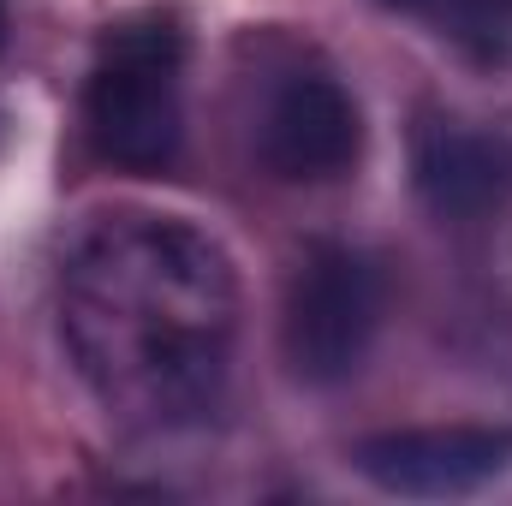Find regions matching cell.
<instances>
[{"instance_id": "obj_1", "label": "cell", "mask_w": 512, "mask_h": 506, "mask_svg": "<svg viewBox=\"0 0 512 506\" xmlns=\"http://www.w3.org/2000/svg\"><path fill=\"white\" fill-rule=\"evenodd\" d=\"M60 328L96 399L137 429L221 405L239 346V268L179 215H108L66 256Z\"/></svg>"}, {"instance_id": "obj_2", "label": "cell", "mask_w": 512, "mask_h": 506, "mask_svg": "<svg viewBox=\"0 0 512 506\" xmlns=\"http://www.w3.org/2000/svg\"><path fill=\"white\" fill-rule=\"evenodd\" d=\"M179 72H185V30L173 18L137 12L108 24L84 90V126L114 167L155 173L179 155L185 137Z\"/></svg>"}, {"instance_id": "obj_3", "label": "cell", "mask_w": 512, "mask_h": 506, "mask_svg": "<svg viewBox=\"0 0 512 506\" xmlns=\"http://www.w3.org/2000/svg\"><path fill=\"white\" fill-rule=\"evenodd\" d=\"M382 328V274L352 245H310L286 280L280 346L298 381L334 387L358 376Z\"/></svg>"}, {"instance_id": "obj_4", "label": "cell", "mask_w": 512, "mask_h": 506, "mask_svg": "<svg viewBox=\"0 0 512 506\" xmlns=\"http://www.w3.org/2000/svg\"><path fill=\"white\" fill-rule=\"evenodd\" d=\"M364 483L405 501H459L489 489L512 465V429L483 423H429V429H382L352 447Z\"/></svg>"}, {"instance_id": "obj_5", "label": "cell", "mask_w": 512, "mask_h": 506, "mask_svg": "<svg viewBox=\"0 0 512 506\" xmlns=\"http://www.w3.org/2000/svg\"><path fill=\"white\" fill-rule=\"evenodd\" d=\"M358 102L334 84V78H316V72H298L286 78L268 108H262V131H256V149L268 161V173L280 179H340L352 161H358Z\"/></svg>"}, {"instance_id": "obj_6", "label": "cell", "mask_w": 512, "mask_h": 506, "mask_svg": "<svg viewBox=\"0 0 512 506\" xmlns=\"http://www.w3.org/2000/svg\"><path fill=\"white\" fill-rule=\"evenodd\" d=\"M411 185L441 221H477L512 197V143L465 120H423L411 137Z\"/></svg>"}, {"instance_id": "obj_7", "label": "cell", "mask_w": 512, "mask_h": 506, "mask_svg": "<svg viewBox=\"0 0 512 506\" xmlns=\"http://www.w3.org/2000/svg\"><path fill=\"white\" fill-rule=\"evenodd\" d=\"M417 18H429L441 36H453L477 60H501L512 42V0H393Z\"/></svg>"}, {"instance_id": "obj_8", "label": "cell", "mask_w": 512, "mask_h": 506, "mask_svg": "<svg viewBox=\"0 0 512 506\" xmlns=\"http://www.w3.org/2000/svg\"><path fill=\"white\" fill-rule=\"evenodd\" d=\"M0 48H6V6H0Z\"/></svg>"}]
</instances>
